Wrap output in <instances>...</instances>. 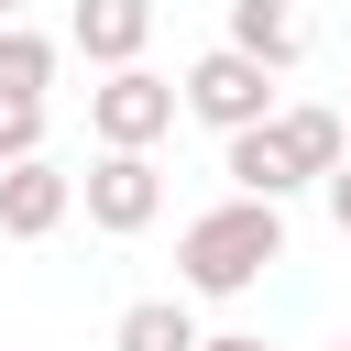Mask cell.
<instances>
[{
	"instance_id": "6",
	"label": "cell",
	"mask_w": 351,
	"mask_h": 351,
	"mask_svg": "<svg viewBox=\"0 0 351 351\" xmlns=\"http://www.w3.org/2000/svg\"><path fill=\"white\" fill-rule=\"evenodd\" d=\"M66 44H77L99 77H121V66H143V44H154V0H77V11H66Z\"/></svg>"
},
{
	"instance_id": "5",
	"label": "cell",
	"mask_w": 351,
	"mask_h": 351,
	"mask_svg": "<svg viewBox=\"0 0 351 351\" xmlns=\"http://www.w3.org/2000/svg\"><path fill=\"white\" fill-rule=\"evenodd\" d=\"M66 219H77V176H66L55 154H33V165L0 176V230H11V241H44V230H66Z\"/></svg>"
},
{
	"instance_id": "14",
	"label": "cell",
	"mask_w": 351,
	"mask_h": 351,
	"mask_svg": "<svg viewBox=\"0 0 351 351\" xmlns=\"http://www.w3.org/2000/svg\"><path fill=\"white\" fill-rule=\"evenodd\" d=\"M11 22H22V0H0V33H11Z\"/></svg>"
},
{
	"instance_id": "11",
	"label": "cell",
	"mask_w": 351,
	"mask_h": 351,
	"mask_svg": "<svg viewBox=\"0 0 351 351\" xmlns=\"http://www.w3.org/2000/svg\"><path fill=\"white\" fill-rule=\"evenodd\" d=\"M33 154H44V110L0 99V176H11V165H33Z\"/></svg>"
},
{
	"instance_id": "13",
	"label": "cell",
	"mask_w": 351,
	"mask_h": 351,
	"mask_svg": "<svg viewBox=\"0 0 351 351\" xmlns=\"http://www.w3.org/2000/svg\"><path fill=\"white\" fill-rule=\"evenodd\" d=\"M197 351H274V340H252V329H208Z\"/></svg>"
},
{
	"instance_id": "4",
	"label": "cell",
	"mask_w": 351,
	"mask_h": 351,
	"mask_svg": "<svg viewBox=\"0 0 351 351\" xmlns=\"http://www.w3.org/2000/svg\"><path fill=\"white\" fill-rule=\"evenodd\" d=\"M77 208H88V230L132 241V230H154V219H165V165H154V154H88Z\"/></svg>"
},
{
	"instance_id": "15",
	"label": "cell",
	"mask_w": 351,
	"mask_h": 351,
	"mask_svg": "<svg viewBox=\"0 0 351 351\" xmlns=\"http://www.w3.org/2000/svg\"><path fill=\"white\" fill-rule=\"evenodd\" d=\"M329 351H351V340H329Z\"/></svg>"
},
{
	"instance_id": "9",
	"label": "cell",
	"mask_w": 351,
	"mask_h": 351,
	"mask_svg": "<svg viewBox=\"0 0 351 351\" xmlns=\"http://www.w3.org/2000/svg\"><path fill=\"white\" fill-rule=\"evenodd\" d=\"M55 66H66V44H55V33H33V22H11V33H0V99L55 110Z\"/></svg>"
},
{
	"instance_id": "12",
	"label": "cell",
	"mask_w": 351,
	"mask_h": 351,
	"mask_svg": "<svg viewBox=\"0 0 351 351\" xmlns=\"http://www.w3.org/2000/svg\"><path fill=\"white\" fill-rule=\"evenodd\" d=\"M329 219H340V241H351V154H340V176H329Z\"/></svg>"
},
{
	"instance_id": "10",
	"label": "cell",
	"mask_w": 351,
	"mask_h": 351,
	"mask_svg": "<svg viewBox=\"0 0 351 351\" xmlns=\"http://www.w3.org/2000/svg\"><path fill=\"white\" fill-rule=\"evenodd\" d=\"M197 340H208V329H197L186 296H132L121 329H110V351H197Z\"/></svg>"
},
{
	"instance_id": "2",
	"label": "cell",
	"mask_w": 351,
	"mask_h": 351,
	"mask_svg": "<svg viewBox=\"0 0 351 351\" xmlns=\"http://www.w3.org/2000/svg\"><path fill=\"white\" fill-rule=\"evenodd\" d=\"M285 99H274V77L252 66V55H230V44H208L186 77H176V121H208L219 143H241V132H263Z\"/></svg>"
},
{
	"instance_id": "1",
	"label": "cell",
	"mask_w": 351,
	"mask_h": 351,
	"mask_svg": "<svg viewBox=\"0 0 351 351\" xmlns=\"http://www.w3.org/2000/svg\"><path fill=\"white\" fill-rule=\"evenodd\" d=\"M285 263V208L263 197H219L176 230V296H241Z\"/></svg>"
},
{
	"instance_id": "8",
	"label": "cell",
	"mask_w": 351,
	"mask_h": 351,
	"mask_svg": "<svg viewBox=\"0 0 351 351\" xmlns=\"http://www.w3.org/2000/svg\"><path fill=\"white\" fill-rule=\"evenodd\" d=\"M230 55H252L263 77H285L296 55H307V11L296 0H230V33H219Z\"/></svg>"
},
{
	"instance_id": "7",
	"label": "cell",
	"mask_w": 351,
	"mask_h": 351,
	"mask_svg": "<svg viewBox=\"0 0 351 351\" xmlns=\"http://www.w3.org/2000/svg\"><path fill=\"white\" fill-rule=\"evenodd\" d=\"M263 132L285 143V165H296L307 186H329V176H340V154H351V121H340V110H318V99H285Z\"/></svg>"
},
{
	"instance_id": "3",
	"label": "cell",
	"mask_w": 351,
	"mask_h": 351,
	"mask_svg": "<svg viewBox=\"0 0 351 351\" xmlns=\"http://www.w3.org/2000/svg\"><path fill=\"white\" fill-rule=\"evenodd\" d=\"M88 132H99V154H154V143L176 132V77H154V66L99 77V88H88Z\"/></svg>"
}]
</instances>
